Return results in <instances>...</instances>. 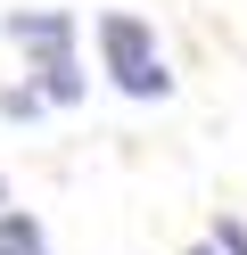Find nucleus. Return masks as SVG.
Here are the masks:
<instances>
[{"mask_svg":"<svg viewBox=\"0 0 247 255\" xmlns=\"http://www.w3.org/2000/svg\"><path fill=\"white\" fill-rule=\"evenodd\" d=\"M91 41H99V74H107L124 99H173V66H165L157 25H148V17L107 8V17L91 25Z\"/></svg>","mask_w":247,"mask_h":255,"instance_id":"f257e3e1","label":"nucleus"},{"mask_svg":"<svg viewBox=\"0 0 247 255\" xmlns=\"http://www.w3.org/2000/svg\"><path fill=\"white\" fill-rule=\"evenodd\" d=\"M0 33H8L25 58H66V50L82 41V17H74V8H8Z\"/></svg>","mask_w":247,"mask_h":255,"instance_id":"f03ea898","label":"nucleus"},{"mask_svg":"<svg viewBox=\"0 0 247 255\" xmlns=\"http://www.w3.org/2000/svg\"><path fill=\"white\" fill-rule=\"evenodd\" d=\"M0 255H49V222L33 214V206H0Z\"/></svg>","mask_w":247,"mask_h":255,"instance_id":"20e7f679","label":"nucleus"},{"mask_svg":"<svg viewBox=\"0 0 247 255\" xmlns=\"http://www.w3.org/2000/svg\"><path fill=\"white\" fill-rule=\"evenodd\" d=\"M33 116H49V99H41V83L25 74V83L0 91V124H33Z\"/></svg>","mask_w":247,"mask_h":255,"instance_id":"39448f33","label":"nucleus"},{"mask_svg":"<svg viewBox=\"0 0 247 255\" xmlns=\"http://www.w3.org/2000/svg\"><path fill=\"white\" fill-rule=\"evenodd\" d=\"M0 206H8V173H0Z\"/></svg>","mask_w":247,"mask_h":255,"instance_id":"6e6552de","label":"nucleus"},{"mask_svg":"<svg viewBox=\"0 0 247 255\" xmlns=\"http://www.w3.org/2000/svg\"><path fill=\"white\" fill-rule=\"evenodd\" d=\"M33 83H41V99H49V107H74L82 91H91V74H82V58L66 50V58H33Z\"/></svg>","mask_w":247,"mask_h":255,"instance_id":"7ed1b4c3","label":"nucleus"},{"mask_svg":"<svg viewBox=\"0 0 247 255\" xmlns=\"http://www.w3.org/2000/svg\"><path fill=\"white\" fill-rule=\"evenodd\" d=\"M190 255H223V247H214V239H198V247H190Z\"/></svg>","mask_w":247,"mask_h":255,"instance_id":"0eeeda50","label":"nucleus"},{"mask_svg":"<svg viewBox=\"0 0 247 255\" xmlns=\"http://www.w3.org/2000/svg\"><path fill=\"white\" fill-rule=\"evenodd\" d=\"M206 239H214L223 255H247V222H239V214H214V222H206Z\"/></svg>","mask_w":247,"mask_h":255,"instance_id":"423d86ee","label":"nucleus"}]
</instances>
